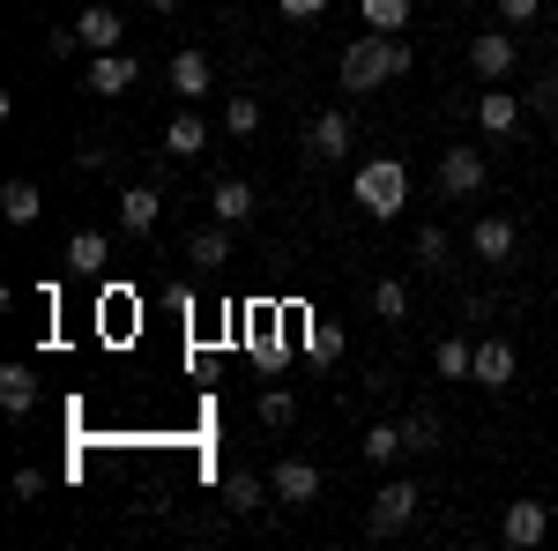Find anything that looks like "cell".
<instances>
[{
    "label": "cell",
    "instance_id": "cell-23",
    "mask_svg": "<svg viewBox=\"0 0 558 551\" xmlns=\"http://www.w3.org/2000/svg\"><path fill=\"white\" fill-rule=\"evenodd\" d=\"M357 15H365V31H380V38H402V23H410V0H357Z\"/></svg>",
    "mask_w": 558,
    "mask_h": 551
},
{
    "label": "cell",
    "instance_id": "cell-31",
    "mask_svg": "<svg viewBox=\"0 0 558 551\" xmlns=\"http://www.w3.org/2000/svg\"><path fill=\"white\" fill-rule=\"evenodd\" d=\"M417 261H432V268L447 261V231H439V224H425V231H417Z\"/></svg>",
    "mask_w": 558,
    "mask_h": 551
},
{
    "label": "cell",
    "instance_id": "cell-18",
    "mask_svg": "<svg viewBox=\"0 0 558 551\" xmlns=\"http://www.w3.org/2000/svg\"><path fill=\"white\" fill-rule=\"evenodd\" d=\"M268 500H276V492H268V477H254V469H231V477H223V507L231 514H260Z\"/></svg>",
    "mask_w": 558,
    "mask_h": 551
},
{
    "label": "cell",
    "instance_id": "cell-1",
    "mask_svg": "<svg viewBox=\"0 0 558 551\" xmlns=\"http://www.w3.org/2000/svg\"><path fill=\"white\" fill-rule=\"evenodd\" d=\"M417 68V52H410V38H380V31H365V38H350L343 45V60H336V75H343V89H387V83H402Z\"/></svg>",
    "mask_w": 558,
    "mask_h": 551
},
{
    "label": "cell",
    "instance_id": "cell-36",
    "mask_svg": "<svg viewBox=\"0 0 558 551\" xmlns=\"http://www.w3.org/2000/svg\"><path fill=\"white\" fill-rule=\"evenodd\" d=\"M276 8H283V15H291V23H313V15H320V8H328V0H276Z\"/></svg>",
    "mask_w": 558,
    "mask_h": 551
},
{
    "label": "cell",
    "instance_id": "cell-25",
    "mask_svg": "<svg viewBox=\"0 0 558 551\" xmlns=\"http://www.w3.org/2000/svg\"><path fill=\"white\" fill-rule=\"evenodd\" d=\"M395 455H410L402 424H373V432H365V463H395Z\"/></svg>",
    "mask_w": 558,
    "mask_h": 551
},
{
    "label": "cell",
    "instance_id": "cell-24",
    "mask_svg": "<svg viewBox=\"0 0 558 551\" xmlns=\"http://www.w3.org/2000/svg\"><path fill=\"white\" fill-rule=\"evenodd\" d=\"M223 231H231V224H223ZM223 231H194V239H186V261H194V268H223V261H231V239H223Z\"/></svg>",
    "mask_w": 558,
    "mask_h": 551
},
{
    "label": "cell",
    "instance_id": "cell-27",
    "mask_svg": "<svg viewBox=\"0 0 558 551\" xmlns=\"http://www.w3.org/2000/svg\"><path fill=\"white\" fill-rule=\"evenodd\" d=\"M373 313H380V321H410V291H402L395 276H387V284H373Z\"/></svg>",
    "mask_w": 558,
    "mask_h": 551
},
{
    "label": "cell",
    "instance_id": "cell-26",
    "mask_svg": "<svg viewBox=\"0 0 558 551\" xmlns=\"http://www.w3.org/2000/svg\"><path fill=\"white\" fill-rule=\"evenodd\" d=\"M223 128H231V134H254L260 128V97H246V89H239V97H223Z\"/></svg>",
    "mask_w": 558,
    "mask_h": 551
},
{
    "label": "cell",
    "instance_id": "cell-16",
    "mask_svg": "<svg viewBox=\"0 0 558 551\" xmlns=\"http://www.w3.org/2000/svg\"><path fill=\"white\" fill-rule=\"evenodd\" d=\"M476 128L484 134H514L521 128V97L514 89H484V97H476Z\"/></svg>",
    "mask_w": 558,
    "mask_h": 551
},
{
    "label": "cell",
    "instance_id": "cell-10",
    "mask_svg": "<svg viewBox=\"0 0 558 551\" xmlns=\"http://www.w3.org/2000/svg\"><path fill=\"white\" fill-rule=\"evenodd\" d=\"M165 83L194 105V97H209L216 89V68H209V52H172V68H165Z\"/></svg>",
    "mask_w": 558,
    "mask_h": 551
},
{
    "label": "cell",
    "instance_id": "cell-3",
    "mask_svg": "<svg viewBox=\"0 0 558 551\" xmlns=\"http://www.w3.org/2000/svg\"><path fill=\"white\" fill-rule=\"evenodd\" d=\"M417 500H425V492H417L410 477H402V484H380L373 507H365V529H373V537H402V529L417 522Z\"/></svg>",
    "mask_w": 558,
    "mask_h": 551
},
{
    "label": "cell",
    "instance_id": "cell-29",
    "mask_svg": "<svg viewBox=\"0 0 558 551\" xmlns=\"http://www.w3.org/2000/svg\"><path fill=\"white\" fill-rule=\"evenodd\" d=\"M260 418H268V424H291V418H299L291 387H268V395H260Z\"/></svg>",
    "mask_w": 558,
    "mask_h": 551
},
{
    "label": "cell",
    "instance_id": "cell-7",
    "mask_svg": "<svg viewBox=\"0 0 558 551\" xmlns=\"http://www.w3.org/2000/svg\"><path fill=\"white\" fill-rule=\"evenodd\" d=\"M470 68L484 75V83H507V75L521 68V45L507 38V31H484V38L470 45Z\"/></svg>",
    "mask_w": 558,
    "mask_h": 551
},
{
    "label": "cell",
    "instance_id": "cell-22",
    "mask_svg": "<svg viewBox=\"0 0 558 551\" xmlns=\"http://www.w3.org/2000/svg\"><path fill=\"white\" fill-rule=\"evenodd\" d=\"M68 268H75V276H105V231H75V239H68Z\"/></svg>",
    "mask_w": 558,
    "mask_h": 551
},
{
    "label": "cell",
    "instance_id": "cell-28",
    "mask_svg": "<svg viewBox=\"0 0 558 551\" xmlns=\"http://www.w3.org/2000/svg\"><path fill=\"white\" fill-rule=\"evenodd\" d=\"M402 440H410V455L439 447V418H432V410H410V418H402Z\"/></svg>",
    "mask_w": 558,
    "mask_h": 551
},
{
    "label": "cell",
    "instance_id": "cell-9",
    "mask_svg": "<svg viewBox=\"0 0 558 551\" xmlns=\"http://www.w3.org/2000/svg\"><path fill=\"white\" fill-rule=\"evenodd\" d=\"M350 142H357V128H350V112H320V120H313V134H305V149H313L320 165H336V157H350Z\"/></svg>",
    "mask_w": 558,
    "mask_h": 551
},
{
    "label": "cell",
    "instance_id": "cell-2",
    "mask_svg": "<svg viewBox=\"0 0 558 551\" xmlns=\"http://www.w3.org/2000/svg\"><path fill=\"white\" fill-rule=\"evenodd\" d=\"M350 202L373 216V224H395V216H402V202H410V171H402V157H373V165H357Z\"/></svg>",
    "mask_w": 558,
    "mask_h": 551
},
{
    "label": "cell",
    "instance_id": "cell-12",
    "mask_svg": "<svg viewBox=\"0 0 558 551\" xmlns=\"http://www.w3.org/2000/svg\"><path fill=\"white\" fill-rule=\"evenodd\" d=\"M157 216H165V194H157V187H128V194H120V231L149 239V231H157Z\"/></svg>",
    "mask_w": 558,
    "mask_h": 551
},
{
    "label": "cell",
    "instance_id": "cell-30",
    "mask_svg": "<svg viewBox=\"0 0 558 551\" xmlns=\"http://www.w3.org/2000/svg\"><path fill=\"white\" fill-rule=\"evenodd\" d=\"M45 52H52V60H75V52H83V31H75V23L45 31Z\"/></svg>",
    "mask_w": 558,
    "mask_h": 551
},
{
    "label": "cell",
    "instance_id": "cell-14",
    "mask_svg": "<svg viewBox=\"0 0 558 551\" xmlns=\"http://www.w3.org/2000/svg\"><path fill=\"white\" fill-rule=\"evenodd\" d=\"M0 410L8 418H31L38 410V373L31 366H0Z\"/></svg>",
    "mask_w": 558,
    "mask_h": 551
},
{
    "label": "cell",
    "instance_id": "cell-17",
    "mask_svg": "<svg viewBox=\"0 0 558 551\" xmlns=\"http://www.w3.org/2000/svg\"><path fill=\"white\" fill-rule=\"evenodd\" d=\"M0 216H8L15 231H23V224H38V216H45L38 179H8V187H0Z\"/></svg>",
    "mask_w": 558,
    "mask_h": 551
},
{
    "label": "cell",
    "instance_id": "cell-34",
    "mask_svg": "<svg viewBox=\"0 0 558 551\" xmlns=\"http://www.w3.org/2000/svg\"><path fill=\"white\" fill-rule=\"evenodd\" d=\"M536 112H558V75H536V97H529Z\"/></svg>",
    "mask_w": 558,
    "mask_h": 551
},
{
    "label": "cell",
    "instance_id": "cell-8",
    "mask_svg": "<svg viewBox=\"0 0 558 551\" xmlns=\"http://www.w3.org/2000/svg\"><path fill=\"white\" fill-rule=\"evenodd\" d=\"M97 97H128L134 83H142V68H134L128 52H89V75H83Z\"/></svg>",
    "mask_w": 558,
    "mask_h": 551
},
{
    "label": "cell",
    "instance_id": "cell-15",
    "mask_svg": "<svg viewBox=\"0 0 558 551\" xmlns=\"http://www.w3.org/2000/svg\"><path fill=\"white\" fill-rule=\"evenodd\" d=\"M476 387H492V395H499V387H514V343H476Z\"/></svg>",
    "mask_w": 558,
    "mask_h": 551
},
{
    "label": "cell",
    "instance_id": "cell-6",
    "mask_svg": "<svg viewBox=\"0 0 558 551\" xmlns=\"http://www.w3.org/2000/svg\"><path fill=\"white\" fill-rule=\"evenodd\" d=\"M499 537H507L514 551H536L544 537H551V507H544V500H514V507L499 514Z\"/></svg>",
    "mask_w": 558,
    "mask_h": 551
},
{
    "label": "cell",
    "instance_id": "cell-35",
    "mask_svg": "<svg viewBox=\"0 0 558 551\" xmlns=\"http://www.w3.org/2000/svg\"><path fill=\"white\" fill-rule=\"evenodd\" d=\"M15 500H45V477H38V469H15Z\"/></svg>",
    "mask_w": 558,
    "mask_h": 551
},
{
    "label": "cell",
    "instance_id": "cell-20",
    "mask_svg": "<svg viewBox=\"0 0 558 551\" xmlns=\"http://www.w3.org/2000/svg\"><path fill=\"white\" fill-rule=\"evenodd\" d=\"M432 366H439V381H476V343H462V336H439Z\"/></svg>",
    "mask_w": 558,
    "mask_h": 551
},
{
    "label": "cell",
    "instance_id": "cell-32",
    "mask_svg": "<svg viewBox=\"0 0 558 551\" xmlns=\"http://www.w3.org/2000/svg\"><path fill=\"white\" fill-rule=\"evenodd\" d=\"M313 358H343V336H336V328H328V321H313Z\"/></svg>",
    "mask_w": 558,
    "mask_h": 551
},
{
    "label": "cell",
    "instance_id": "cell-4",
    "mask_svg": "<svg viewBox=\"0 0 558 551\" xmlns=\"http://www.w3.org/2000/svg\"><path fill=\"white\" fill-rule=\"evenodd\" d=\"M439 194H447V202H470V194H484V149L454 142V149L439 157Z\"/></svg>",
    "mask_w": 558,
    "mask_h": 551
},
{
    "label": "cell",
    "instance_id": "cell-13",
    "mask_svg": "<svg viewBox=\"0 0 558 551\" xmlns=\"http://www.w3.org/2000/svg\"><path fill=\"white\" fill-rule=\"evenodd\" d=\"M470 254L476 261H514V224H507V216H476L470 224Z\"/></svg>",
    "mask_w": 558,
    "mask_h": 551
},
{
    "label": "cell",
    "instance_id": "cell-11",
    "mask_svg": "<svg viewBox=\"0 0 558 551\" xmlns=\"http://www.w3.org/2000/svg\"><path fill=\"white\" fill-rule=\"evenodd\" d=\"M75 31H83V45H89V52H120V31H128V23H120V8L89 0L83 15H75Z\"/></svg>",
    "mask_w": 558,
    "mask_h": 551
},
{
    "label": "cell",
    "instance_id": "cell-21",
    "mask_svg": "<svg viewBox=\"0 0 558 551\" xmlns=\"http://www.w3.org/2000/svg\"><path fill=\"white\" fill-rule=\"evenodd\" d=\"M165 149H172V157H202V149H209V128H202L194 112H179V120H165Z\"/></svg>",
    "mask_w": 558,
    "mask_h": 551
},
{
    "label": "cell",
    "instance_id": "cell-37",
    "mask_svg": "<svg viewBox=\"0 0 558 551\" xmlns=\"http://www.w3.org/2000/svg\"><path fill=\"white\" fill-rule=\"evenodd\" d=\"M149 8H157V15H179V8H186V0H149Z\"/></svg>",
    "mask_w": 558,
    "mask_h": 551
},
{
    "label": "cell",
    "instance_id": "cell-33",
    "mask_svg": "<svg viewBox=\"0 0 558 551\" xmlns=\"http://www.w3.org/2000/svg\"><path fill=\"white\" fill-rule=\"evenodd\" d=\"M544 15V0H499V23H536Z\"/></svg>",
    "mask_w": 558,
    "mask_h": 551
},
{
    "label": "cell",
    "instance_id": "cell-5",
    "mask_svg": "<svg viewBox=\"0 0 558 551\" xmlns=\"http://www.w3.org/2000/svg\"><path fill=\"white\" fill-rule=\"evenodd\" d=\"M268 492H276L283 507H313V500H320V469L305 463V455H283V463L268 469Z\"/></svg>",
    "mask_w": 558,
    "mask_h": 551
},
{
    "label": "cell",
    "instance_id": "cell-19",
    "mask_svg": "<svg viewBox=\"0 0 558 551\" xmlns=\"http://www.w3.org/2000/svg\"><path fill=\"white\" fill-rule=\"evenodd\" d=\"M209 209H216V224H246V216H254V187H246V179H216Z\"/></svg>",
    "mask_w": 558,
    "mask_h": 551
}]
</instances>
